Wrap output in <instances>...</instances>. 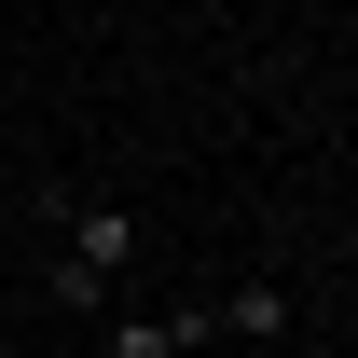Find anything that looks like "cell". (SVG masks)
I'll return each instance as SVG.
<instances>
[{
  "mask_svg": "<svg viewBox=\"0 0 358 358\" xmlns=\"http://www.w3.org/2000/svg\"><path fill=\"white\" fill-rule=\"evenodd\" d=\"M138 248H152V234H138V207H124V193H55V262H83L96 289H124V275H138Z\"/></svg>",
  "mask_w": 358,
  "mask_h": 358,
  "instance_id": "1",
  "label": "cell"
},
{
  "mask_svg": "<svg viewBox=\"0 0 358 358\" xmlns=\"http://www.w3.org/2000/svg\"><path fill=\"white\" fill-rule=\"evenodd\" d=\"M207 331H234V345H289V331H303V303H289L275 275H248V289H221V303H207Z\"/></svg>",
  "mask_w": 358,
  "mask_h": 358,
  "instance_id": "2",
  "label": "cell"
},
{
  "mask_svg": "<svg viewBox=\"0 0 358 358\" xmlns=\"http://www.w3.org/2000/svg\"><path fill=\"white\" fill-rule=\"evenodd\" d=\"M110 331H96V358H166V317H124V303H96Z\"/></svg>",
  "mask_w": 358,
  "mask_h": 358,
  "instance_id": "3",
  "label": "cell"
}]
</instances>
